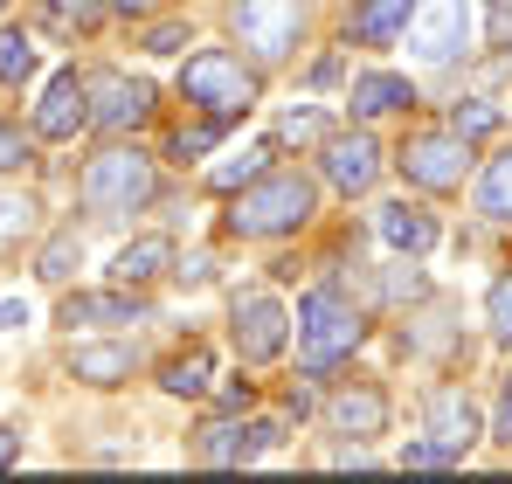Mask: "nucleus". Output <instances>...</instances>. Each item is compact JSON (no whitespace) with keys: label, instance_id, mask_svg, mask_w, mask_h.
Instances as JSON below:
<instances>
[{"label":"nucleus","instance_id":"42","mask_svg":"<svg viewBox=\"0 0 512 484\" xmlns=\"http://www.w3.org/2000/svg\"><path fill=\"white\" fill-rule=\"evenodd\" d=\"M340 70H346L340 56H319V63H312V83H340Z\"/></svg>","mask_w":512,"mask_h":484},{"label":"nucleus","instance_id":"21","mask_svg":"<svg viewBox=\"0 0 512 484\" xmlns=\"http://www.w3.org/2000/svg\"><path fill=\"white\" fill-rule=\"evenodd\" d=\"M478 215H485V222H506V229H512V146H506L492 166H485V173H478Z\"/></svg>","mask_w":512,"mask_h":484},{"label":"nucleus","instance_id":"34","mask_svg":"<svg viewBox=\"0 0 512 484\" xmlns=\"http://www.w3.org/2000/svg\"><path fill=\"white\" fill-rule=\"evenodd\" d=\"M111 0H49V21L56 28H97Z\"/></svg>","mask_w":512,"mask_h":484},{"label":"nucleus","instance_id":"43","mask_svg":"<svg viewBox=\"0 0 512 484\" xmlns=\"http://www.w3.org/2000/svg\"><path fill=\"white\" fill-rule=\"evenodd\" d=\"M111 7H118L125 21H132V14H153V0H111Z\"/></svg>","mask_w":512,"mask_h":484},{"label":"nucleus","instance_id":"26","mask_svg":"<svg viewBox=\"0 0 512 484\" xmlns=\"http://www.w3.org/2000/svg\"><path fill=\"white\" fill-rule=\"evenodd\" d=\"M77 256H84V236H77V229H63V236H49V249L35 256V277H42V284H63V277L77 270Z\"/></svg>","mask_w":512,"mask_h":484},{"label":"nucleus","instance_id":"37","mask_svg":"<svg viewBox=\"0 0 512 484\" xmlns=\"http://www.w3.org/2000/svg\"><path fill=\"white\" fill-rule=\"evenodd\" d=\"M180 49H187V21H160L146 35V56H180Z\"/></svg>","mask_w":512,"mask_h":484},{"label":"nucleus","instance_id":"29","mask_svg":"<svg viewBox=\"0 0 512 484\" xmlns=\"http://www.w3.org/2000/svg\"><path fill=\"white\" fill-rule=\"evenodd\" d=\"M464 457L450 450V443H436V436H423V443H402V471H457Z\"/></svg>","mask_w":512,"mask_h":484},{"label":"nucleus","instance_id":"6","mask_svg":"<svg viewBox=\"0 0 512 484\" xmlns=\"http://www.w3.org/2000/svg\"><path fill=\"white\" fill-rule=\"evenodd\" d=\"M229 28L256 56V70H277V63H291V49L305 35V0H236Z\"/></svg>","mask_w":512,"mask_h":484},{"label":"nucleus","instance_id":"16","mask_svg":"<svg viewBox=\"0 0 512 484\" xmlns=\"http://www.w3.org/2000/svg\"><path fill=\"white\" fill-rule=\"evenodd\" d=\"M132 367H139V353L125 339H97L70 353V381H84V388H118V381H132Z\"/></svg>","mask_w":512,"mask_h":484},{"label":"nucleus","instance_id":"31","mask_svg":"<svg viewBox=\"0 0 512 484\" xmlns=\"http://www.w3.org/2000/svg\"><path fill=\"white\" fill-rule=\"evenodd\" d=\"M35 166V132H21L14 118H0V173H21Z\"/></svg>","mask_w":512,"mask_h":484},{"label":"nucleus","instance_id":"28","mask_svg":"<svg viewBox=\"0 0 512 484\" xmlns=\"http://www.w3.org/2000/svg\"><path fill=\"white\" fill-rule=\"evenodd\" d=\"M236 436H243V422H208L194 436V457L201 464H236Z\"/></svg>","mask_w":512,"mask_h":484},{"label":"nucleus","instance_id":"30","mask_svg":"<svg viewBox=\"0 0 512 484\" xmlns=\"http://www.w3.org/2000/svg\"><path fill=\"white\" fill-rule=\"evenodd\" d=\"M270 450H284V422H243L236 464H256V457H270Z\"/></svg>","mask_w":512,"mask_h":484},{"label":"nucleus","instance_id":"4","mask_svg":"<svg viewBox=\"0 0 512 484\" xmlns=\"http://www.w3.org/2000/svg\"><path fill=\"white\" fill-rule=\"evenodd\" d=\"M367 339V319L346 305L333 284H319V291H305V305H298V360H305V374H326V367H340L346 353Z\"/></svg>","mask_w":512,"mask_h":484},{"label":"nucleus","instance_id":"17","mask_svg":"<svg viewBox=\"0 0 512 484\" xmlns=\"http://www.w3.org/2000/svg\"><path fill=\"white\" fill-rule=\"evenodd\" d=\"M374 229H381L388 249H402V256L436 249V215H423L416 201H388V208H374Z\"/></svg>","mask_w":512,"mask_h":484},{"label":"nucleus","instance_id":"2","mask_svg":"<svg viewBox=\"0 0 512 484\" xmlns=\"http://www.w3.org/2000/svg\"><path fill=\"white\" fill-rule=\"evenodd\" d=\"M180 97H187L201 118L236 125V118H250V111H256L263 77H256L243 56H229V49H201V56H187V70H180Z\"/></svg>","mask_w":512,"mask_h":484},{"label":"nucleus","instance_id":"33","mask_svg":"<svg viewBox=\"0 0 512 484\" xmlns=\"http://www.w3.org/2000/svg\"><path fill=\"white\" fill-rule=\"evenodd\" d=\"M305 139H326V118L298 104V111H284V118H277V146H305Z\"/></svg>","mask_w":512,"mask_h":484},{"label":"nucleus","instance_id":"41","mask_svg":"<svg viewBox=\"0 0 512 484\" xmlns=\"http://www.w3.org/2000/svg\"><path fill=\"white\" fill-rule=\"evenodd\" d=\"M499 443H512V381H506V395H499V429H492Z\"/></svg>","mask_w":512,"mask_h":484},{"label":"nucleus","instance_id":"24","mask_svg":"<svg viewBox=\"0 0 512 484\" xmlns=\"http://www.w3.org/2000/svg\"><path fill=\"white\" fill-rule=\"evenodd\" d=\"M35 77V42H28V28H0V83H21Z\"/></svg>","mask_w":512,"mask_h":484},{"label":"nucleus","instance_id":"44","mask_svg":"<svg viewBox=\"0 0 512 484\" xmlns=\"http://www.w3.org/2000/svg\"><path fill=\"white\" fill-rule=\"evenodd\" d=\"M0 7H7V0H0Z\"/></svg>","mask_w":512,"mask_h":484},{"label":"nucleus","instance_id":"11","mask_svg":"<svg viewBox=\"0 0 512 484\" xmlns=\"http://www.w3.org/2000/svg\"><path fill=\"white\" fill-rule=\"evenodd\" d=\"M90 90H104V104L90 111V125H104V132H139L160 111V90L146 77H97Z\"/></svg>","mask_w":512,"mask_h":484},{"label":"nucleus","instance_id":"5","mask_svg":"<svg viewBox=\"0 0 512 484\" xmlns=\"http://www.w3.org/2000/svg\"><path fill=\"white\" fill-rule=\"evenodd\" d=\"M402 180L409 187H423V194H457L464 180H471V139H457L450 125H416L409 139H402Z\"/></svg>","mask_w":512,"mask_h":484},{"label":"nucleus","instance_id":"40","mask_svg":"<svg viewBox=\"0 0 512 484\" xmlns=\"http://www.w3.org/2000/svg\"><path fill=\"white\" fill-rule=\"evenodd\" d=\"M14 457H21V429L0 422V471H14Z\"/></svg>","mask_w":512,"mask_h":484},{"label":"nucleus","instance_id":"12","mask_svg":"<svg viewBox=\"0 0 512 484\" xmlns=\"http://www.w3.org/2000/svg\"><path fill=\"white\" fill-rule=\"evenodd\" d=\"M326 422H333V436L374 443V436L388 429V395H381V381H346L340 395L326 402Z\"/></svg>","mask_w":512,"mask_h":484},{"label":"nucleus","instance_id":"15","mask_svg":"<svg viewBox=\"0 0 512 484\" xmlns=\"http://www.w3.org/2000/svg\"><path fill=\"white\" fill-rule=\"evenodd\" d=\"M346 104H353L360 125H374V118H402V111H416L423 97H416V83L395 77V70H367V77H353Z\"/></svg>","mask_w":512,"mask_h":484},{"label":"nucleus","instance_id":"7","mask_svg":"<svg viewBox=\"0 0 512 484\" xmlns=\"http://www.w3.org/2000/svg\"><path fill=\"white\" fill-rule=\"evenodd\" d=\"M409 56L429 63V70H443V63H457V56H471V35H478V21H471V0H416V14H409Z\"/></svg>","mask_w":512,"mask_h":484},{"label":"nucleus","instance_id":"9","mask_svg":"<svg viewBox=\"0 0 512 484\" xmlns=\"http://www.w3.org/2000/svg\"><path fill=\"white\" fill-rule=\"evenodd\" d=\"M319 180L333 187V194H367L374 180H381V139L367 132V125H353V132H326L319 139Z\"/></svg>","mask_w":512,"mask_h":484},{"label":"nucleus","instance_id":"25","mask_svg":"<svg viewBox=\"0 0 512 484\" xmlns=\"http://www.w3.org/2000/svg\"><path fill=\"white\" fill-rule=\"evenodd\" d=\"M35 194H0V249H21V242L35 236Z\"/></svg>","mask_w":512,"mask_h":484},{"label":"nucleus","instance_id":"3","mask_svg":"<svg viewBox=\"0 0 512 484\" xmlns=\"http://www.w3.org/2000/svg\"><path fill=\"white\" fill-rule=\"evenodd\" d=\"M77 194H84V208L97 222H125V215H139V208L160 194V173H153V160H146L139 146H104V153L84 166Z\"/></svg>","mask_w":512,"mask_h":484},{"label":"nucleus","instance_id":"23","mask_svg":"<svg viewBox=\"0 0 512 484\" xmlns=\"http://www.w3.org/2000/svg\"><path fill=\"white\" fill-rule=\"evenodd\" d=\"M443 125H450L457 139H471V146H478V139H492V132L506 125V111H499L492 97H464V104H450V118H443Z\"/></svg>","mask_w":512,"mask_h":484},{"label":"nucleus","instance_id":"38","mask_svg":"<svg viewBox=\"0 0 512 484\" xmlns=\"http://www.w3.org/2000/svg\"><path fill=\"white\" fill-rule=\"evenodd\" d=\"M250 402H256V388H250V381H229V388H222V415H243Z\"/></svg>","mask_w":512,"mask_h":484},{"label":"nucleus","instance_id":"36","mask_svg":"<svg viewBox=\"0 0 512 484\" xmlns=\"http://www.w3.org/2000/svg\"><path fill=\"white\" fill-rule=\"evenodd\" d=\"M485 42L512 49V0H485Z\"/></svg>","mask_w":512,"mask_h":484},{"label":"nucleus","instance_id":"20","mask_svg":"<svg viewBox=\"0 0 512 484\" xmlns=\"http://www.w3.org/2000/svg\"><path fill=\"white\" fill-rule=\"evenodd\" d=\"M208 381H215L208 346H187V353H173L167 367H160V388H167V395H208Z\"/></svg>","mask_w":512,"mask_h":484},{"label":"nucleus","instance_id":"13","mask_svg":"<svg viewBox=\"0 0 512 484\" xmlns=\"http://www.w3.org/2000/svg\"><path fill=\"white\" fill-rule=\"evenodd\" d=\"M139 319H153V305L139 298V291H70L63 305H56V325H139Z\"/></svg>","mask_w":512,"mask_h":484},{"label":"nucleus","instance_id":"18","mask_svg":"<svg viewBox=\"0 0 512 484\" xmlns=\"http://www.w3.org/2000/svg\"><path fill=\"white\" fill-rule=\"evenodd\" d=\"M160 270H173V242L167 236H139V242H125L118 256H111V284H125V291H139V284H153Z\"/></svg>","mask_w":512,"mask_h":484},{"label":"nucleus","instance_id":"32","mask_svg":"<svg viewBox=\"0 0 512 484\" xmlns=\"http://www.w3.org/2000/svg\"><path fill=\"white\" fill-rule=\"evenodd\" d=\"M485 325H492V339H512V270H499L485 291Z\"/></svg>","mask_w":512,"mask_h":484},{"label":"nucleus","instance_id":"27","mask_svg":"<svg viewBox=\"0 0 512 484\" xmlns=\"http://www.w3.org/2000/svg\"><path fill=\"white\" fill-rule=\"evenodd\" d=\"M222 132H229V125H215V118H208V125H194V132L180 125V132L167 139V160L187 166V160H201V153H215V139H222Z\"/></svg>","mask_w":512,"mask_h":484},{"label":"nucleus","instance_id":"8","mask_svg":"<svg viewBox=\"0 0 512 484\" xmlns=\"http://www.w3.org/2000/svg\"><path fill=\"white\" fill-rule=\"evenodd\" d=\"M229 339H236V360L243 367H263L291 346V312L270 298V291H243L236 312H229Z\"/></svg>","mask_w":512,"mask_h":484},{"label":"nucleus","instance_id":"19","mask_svg":"<svg viewBox=\"0 0 512 484\" xmlns=\"http://www.w3.org/2000/svg\"><path fill=\"white\" fill-rule=\"evenodd\" d=\"M409 14H416V0H360L353 7V42H367V49L395 42L409 28Z\"/></svg>","mask_w":512,"mask_h":484},{"label":"nucleus","instance_id":"35","mask_svg":"<svg viewBox=\"0 0 512 484\" xmlns=\"http://www.w3.org/2000/svg\"><path fill=\"white\" fill-rule=\"evenodd\" d=\"M173 277H180L187 291H201V284H215V256H208V249H187V256H173Z\"/></svg>","mask_w":512,"mask_h":484},{"label":"nucleus","instance_id":"39","mask_svg":"<svg viewBox=\"0 0 512 484\" xmlns=\"http://www.w3.org/2000/svg\"><path fill=\"white\" fill-rule=\"evenodd\" d=\"M28 325V305L21 298H0V332H21Z\"/></svg>","mask_w":512,"mask_h":484},{"label":"nucleus","instance_id":"10","mask_svg":"<svg viewBox=\"0 0 512 484\" xmlns=\"http://www.w3.org/2000/svg\"><path fill=\"white\" fill-rule=\"evenodd\" d=\"M90 125V77L84 70H56L42 83V104H35V139H77Z\"/></svg>","mask_w":512,"mask_h":484},{"label":"nucleus","instance_id":"22","mask_svg":"<svg viewBox=\"0 0 512 484\" xmlns=\"http://www.w3.org/2000/svg\"><path fill=\"white\" fill-rule=\"evenodd\" d=\"M270 160H277V139H263V146H250V153H236V160L208 166V187H215V194H236V187H250Z\"/></svg>","mask_w":512,"mask_h":484},{"label":"nucleus","instance_id":"14","mask_svg":"<svg viewBox=\"0 0 512 484\" xmlns=\"http://www.w3.org/2000/svg\"><path fill=\"white\" fill-rule=\"evenodd\" d=\"M423 422H429V436H436V443H450L457 457H464V450L485 436V422H478V402H471L464 388H429Z\"/></svg>","mask_w":512,"mask_h":484},{"label":"nucleus","instance_id":"1","mask_svg":"<svg viewBox=\"0 0 512 484\" xmlns=\"http://www.w3.org/2000/svg\"><path fill=\"white\" fill-rule=\"evenodd\" d=\"M319 215V180L298 173V166H263L250 187L229 194V236L243 242H270V236H298L305 222Z\"/></svg>","mask_w":512,"mask_h":484}]
</instances>
